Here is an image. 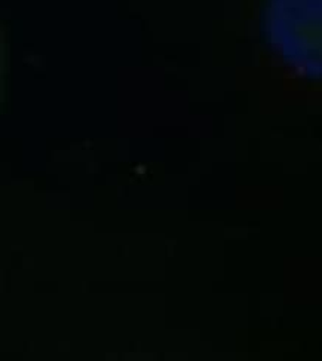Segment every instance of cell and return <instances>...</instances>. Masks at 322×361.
Here are the masks:
<instances>
[{"label":"cell","instance_id":"obj_1","mask_svg":"<svg viewBox=\"0 0 322 361\" xmlns=\"http://www.w3.org/2000/svg\"><path fill=\"white\" fill-rule=\"evenodd\" d=\"M5 66H6V55H5V40H4V33H2V29H0V103H2V97H4Z\"/></svg>","mask_w":322,"mask_h":361}]
</instances>
